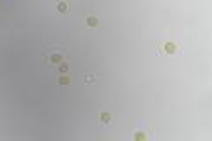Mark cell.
Masks as SVG:
<instances>
[{
	"label": "cell",
	"instance_id": "6da1fadb",
	"mask_svg": "<svg viewBox=\"0 0 212 141\" xmlns=\"http://www.w3.org/2000/svg\"><path fill=\"white\" fill-rule=\"evenodd\" d=\"M67 55V49L64 46H49L44 49V60L48 65H58Z\"/></svg>",
	"mask_w": 212,
	"mask_h": 141
},
{
	"label": "cell",
	"instance_id": "7a4b0ae2",
	"mask_svg": "<svg viewBox=\"0 0 212 141\" xmlns=\"http://www.w3.org/2000/svg\"><path fill=\"white\" fill-rule=\"evenodd\" d=\"M177 51V44L175 43H165L163 46H161V53L165 55H173Z\"/></svg>",
	"mask_w": 212,
	"mask_h": 141
},
{
	"label": "cell",
	"instance_id": "3957f363",
	"mask_svg": "<svg viewBox=\"0 0 212 141\" xmlns=\"http://www.w3.org/2000/svg\"><path fill=\"white\" fill-rule=\"evenodd\" d=\"M110 120H112V115H110V113H101V122H103V124H108Z\"/></svg>",
	"mask_w": 212,
	"mask_h": 141
},
{
	"label": "cell",
	"instance_id": "277c9868",
	"mask_svg": "<svg viewBox=\"0 0 212 141\" xmlns=\"http://www.w3.org/2000/svg\"><path fill=\"white\" fill-rule=\"evenodd\" d=\"M87 25H88V27H96V25H97V18L88 16V18H87Z\"/></svg>",
	"mask_w": 212,
	"mask_h": 141
},
{
	"label": "cell",
	"instance_id": "5b68a950",
	"mask_svg": "<svg viewBox=\"0 0 212 141\" xmlns=\"http://www.w3.org/2000/svg\"><path fill=\"white\" fill-rule=\"evenodd\" d=\"M134 139H136V141H143V139H145V134H143V132H136V134H134Z\"/></svg>",
	"mask_w": 212,
	"mask_h": 141
},
{
	"label": "cell",
	"instance_id": "8992f818",
	"mask_svg": "<svg viewBox=\"0 0 212 141\" xmlns=\"http://www.w3.org/2000/svg\"><path fill=\"white\" fill-rule=\"evenodd\" d=\"M71 83V79L67 78V76H64V78H60V85H69Z\"/></svg>",
	"mask_w": 212,
	"mask_h": 141
},
{
	"label": "cell",
	"instance_id": "52a82bcc",
	"mask_svg": "<svg viewBox=\"0 0 212 141\" xmlns=\"http://www.w3.org/2000/svg\"><path fill=\"white\" fill-rule=\"evenodd\" d=\"M66 9H67V4H66V2H60V4H58V11H62V13H64Z\"/></svg>",
	"mask_w": 212,
	"mask_h": 141
},
{
	"label": "cell",
	"instance_id": "ba28073f",
	"mask_svg": "<svg viewBox=\"0 0 212 141\" xmlns=\"http://www.w3.org/2000/svg\"><path fill=\"white\" fill-rule=\"evenodd\" d=\"M67 70H69V65H67V64L60 65V72H67Z\"/></svg>",
	"mask_w": 212,
	"mask_h": 141
},
{
	"label": "cell",
	"instance_id": "9c48e42d",
	"mask_svg": "<svg viewBox=\"0 0 212 141\" xmlns=\"http://www.w3.org/2000/svg\"><path fill=\"white\" fill-rule=\"evenodd\" d=\"M94 79H96V74H88L87 76V81H94Z\"/></svg>",
	"mask_w": 212,
	"mask_h": 141
}]
</instances>
